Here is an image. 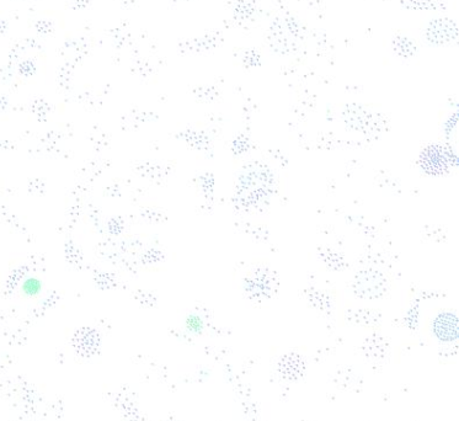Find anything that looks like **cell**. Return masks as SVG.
<instances>
[{
	"instance_id": "1",
	"label": "cell",
	"mask_w": 459,
	"mask_h": 421,
	"mask_svg": "<svg viewBox=\"0 0 459 421\" xmlns=\"http://www.w3.org/2000/svg\"><path fill=\"white\" fill-rule=\"evenodd\" d=\"M42 289H43V282H42L41 278L35 277V276L25 278L22 285H21L22 293L26 297H30V298H35V297L39 296Z\"/></svg>"
},
{
	"instance_id": "2",
	"label": "cell",
	"mask_w": 459,
	"mask_h": 421,
	"mask_svg": "<svg viewBox=\"0 0 459 421\" xmlns=\"http://www.w3.org/2000/svg\"><path fill=\"white\" fill-rule=\"evenodd\" d=\"M185 327L186 330L191 334H200L202 333L205 323L203 319L197 314H190L185 319Z\"/></svg>"
}]
</instances>
